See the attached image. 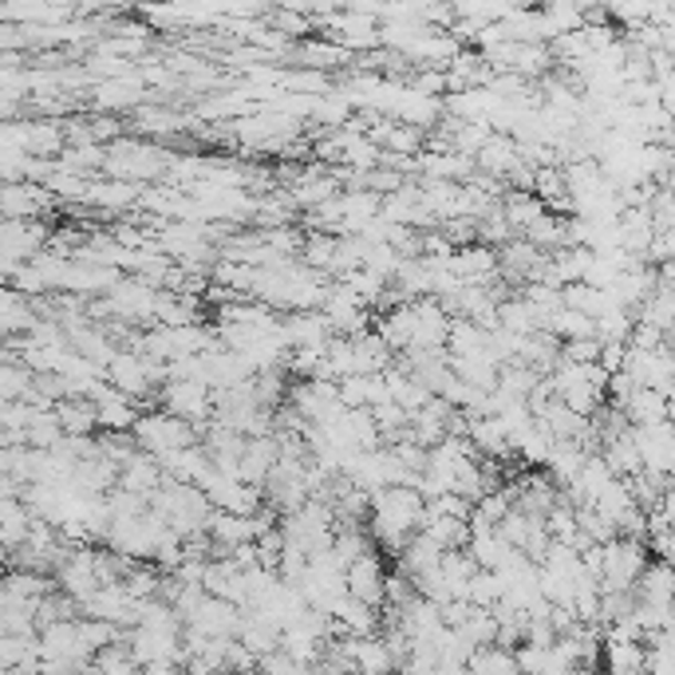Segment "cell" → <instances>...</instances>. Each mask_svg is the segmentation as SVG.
<instances>
[{"label": "cell", "mask_w": 675, "mask_h": 675, "mask_svg": "<svg viewBox=\"0 0 675 675\" xmlns=\"http://www.w3.org/2000/svg\"><path fill=\"white\" fill-rule=\"evenodd\" d=\"M371 533L388 553H403V545L423 530V498L411 487H388L368 498Z\"/></svg>", "instance_id": "obj_1"}, {"label": "cell", "mask_w": 675, "mask_h": 675, "mask_svg": "<svg viewBox=\"0 0 675 675\" xmlns=\"http://www.w3.org/2000/svg\"><path fill=\"white\" fill-rule=\"evenodd\" d=\"M644 569H648V550H644V541L613 538L601 545L596 585H601V593H632Z\"/></svg>", "instance_id": "obj_2"}, {"label": "cell", "mask_w": 675, "mask_h": 675, "mask_svg": "<svg viewBox=\"0 0 675 675\" xmlns=\"http://www.w3.org/2000/svg\"><path fill=\"white\" fill-rule=\"evenodd\" d=\"M171 158L174 154H166L163 146H154V143L115 139L111 151H108V158H103V171H108L115 182H131V186H139V182H151V178H158V174L171 171Z\"/></svg>", "instance_id": "obj_3"}, {"label": "cell", "mask_w": 675, "mask_h": 675, "mask_svg": "<svg viewBox=\"0 0 675 675\" xmlns=\"http://www.w3.org/2000/svg\"><path fill=\"white\" fill-rule=\"evenodd\" d=\"M131 434H135V447L143 450V454H151L154 462H163V459H171V454H178V450L194 447V439H198L194 427L182 423V419H174V415H166V411L139 415Z\"/></svg>", "instance_id": "obj_4"}, {"label": "cell", "mask_w": 675, "mask_h": 675, "mask_svg": "<svg viewBox=\"0 0 675 675\" xmlns=\"http://www.w3.org/2000/svg\"><path fill=\"white\" fill-rule=\"evenodd\" d=\"M163 407L166 415L190 423L198 431V423H206L214 403H209V388L206 383H190V379H166L163 383Z\"/></svg>", "instance_id": "obj_5"}, {"label": "cell", "mask_w": 675, "mask_h": 675, "mask_svg": "<svg viewBox=\"0 0 675 675\" xmlns=\"http://www.w3.org/2000/svg\"><path fill=\"white\" fill-rule=\"evenodd\" d=\"M154 300H158V288L146 285L139 277H119V285L108 293V313H115L119 320H154Z\"/></svg>", "instance_id": "obj_6"}, {"label": "cell", "mask_w": 675, "mask_h": 675, "mask_svg": "<svg viewBox=\"0 0 675 675\" xmlns=\"http://www.w3.org/2000/svg\"><path fill=\"white\" fill-rule=\"evenodd\" d=\"M383 585H388V573H383V561H379L376 553H364V558H356L344 569V589H348V596L371 604V608L383 604Z\"/></svg>", "instance_id": "obj_7"}, {"label": "cell", "mask_w": 675, "mask_h": 675, "mask_svg": "<svg viewBox=\"0 0 675 675\" xmlns=\"http://www.w3.org/2000/svg\"><path fill=\"white\" fill-rule=\"evenodd\" d=\"M55 576H60V589L68 601H88L95 589H100V576H95V553L91 550H72L68 558L55 565Z\"/></svg>", "instance_id": "obj_8"}, {"label": "cell", "mask_w": 675, "mask_h": 675, "mask_svg": "<svg viewBox=\"0 0 675 675\" xmlns=\"http://www.w3.org/2000/svg\"><path fill=\"white\" fill-rule=\"evenodd\" d=\"M52 206V194L37 182H9L0 186V222H28Z\"/></svg>", "instance_id": "obj_9"}, {"label": "cell", "mask_w": 675, "mask_h": 675, "mask_svg": "<svg viewBox=\"0 0 675 675\" xmlns=\"http://www.w3.org/2000/svg\"><path fill=\"white\" fill-rule=\"evenodd\" d=\"M340 648L351 664V675H391L396 672V659H391L388 644L379 636H348Z\"/></svg>", "instance_id": "obj_10"}, {"label": "cell", "mask_w": 675, "mask_h": 675, "mask_svg": "<svg viewBox=\"0 0 675 675\" xmlns=\"http://www.w3.org/2000/svg\"><path fill=\"white\" fill-rule=\"evenodd\" d=\"M88 403L95 407V427H108V434H126L131 427H135V419H139L135 399L119 396V391L108 388V383H100V388H95V396H91Z\"/></svg>", "instance_id": "obj_11"}, {"label": "cell", "mask_w": 675, "mask_h": 675, "mask_svg": "<svg viewBox=\"0 0 675 675\" xmlns=\"http://www.w3.org/2000/svg\"><path fill=\"white\" fill-rule=\"evenodd\" d=\"M108 388H115L119 396L139 399L151 391V379H146V364L139 351H115L108 364Z\"/></svg>", "instance_id": "obj_12"}, {"label": "cell", "mask_w": 675, "mask_h": 675, "mask_svg": "<svg viewBox=\"0 0 675 675\" xmlns=\"http://www.w3.org/2000/svg\"><path fill=\"white\" fill-rule=\"evenodd\" d=\"M462 285H487L490 273H498V253L487 249V245H459V249L450 253V265H447Z\"/></svg>", "instance_id": "obj_13"}, {"label": "cell", "mask_w": 675, "mask_h": 675, "mask_svg": "<svg viewBox=\"0 0 675 675\" xmlns=\"http://www.w3.org/2000/svg\"><path fill=\"white\" fill-rule=\"evenodd\" d=\"M234 640L242 644L245 652H249L253 659H265V656H273V652L280 648V628L273 621H265V616H257V613H242V616H237Z\"/></svg>", "instance_id": "obj_14"}, {"label": "cell", "mask_w": 675, "mask_h": 675, "mask_svg": "<svg viewBox=\"0 0 675 675\" xmlns=\"http://www.w3.org/2000/svg\"><path fill=\"white\" fill-rule=\"evenodd\" d=\"M328 621L336 624V628H344L348 636H376L379 628V608H371V604L356 601V596L344 593L340 601L333 604V616Z\"/></svg>", "instance_id": "obj_15"}, {"label": "cell", "mask_w": 675, "mask_h": 675, "mask_svg": "<svg viewBox=\"0 0 675 675\" xmlns=\"http://www.w3.org/2000/svg\"><path fill=\"white\" fill-rule=\"evenodd\" d=\"M293 209H320L340 194V182L333 174H297L293 190H285Z\"/></svg>", "instance_id": "obj_16"}, {"label": "cell", "mask_w": 675, "mask_h": 675, "mask_svg": "<svg viewBox=\"0 0 675 675\" xmlns=\"http://www.w3.org/2000/svg\"><path fill=\"white\" fill-rule=\"evenodd\" d=\"M474 166H482L490 178H510V174L522 166V151H518V143H513V139L490 135L487 146L474 154Z\"/></svg>", "instance_id": "obj_17"}, {"label": "cell", "mask_w": 675, "mask_h": 675, "mask_svg": "<svg viewBox=\"0 0 675 675\" xmlns=\"http://www.w3.org/2000/svg\"><path fill=\"white\" fill-rule=\"evenodd\" d=\"M158 487H163V470H158V462H154L151 454H143V450H139L131 462L119 467V490H126V494L151 498Z\"/></svg>", "instance_id": "obj_18"}, {"label": "cell", "mask_w": 675, "mask_h": 675, "mask_svg": "<svg viewBox=\"0 0 675 675\" xmlns=\"http://www.w3.org/2000/svg\"><path fill=\"white\" fill-rule=\"evenodd\" d=\"M624 423L628 427H656V423H667V396L652 388H632L628 403L621 407Z\"/></svg>", "instance_id": "obj_19"}, {"label": "cell", "mask_w": 675, "mask_h": 675, "mask_svg": "<svg viewBox=\"0 0 675 675\" xmlns=\"http://www.w3.org/2000/svg\"><path fill=\"white\" fill-rule=\"evenodd\" d=\"M636 601L672 608V569H667V561H648V569L636 581Z\"/></svg>", "instance_id": "obj_20"}, {"label": "cell", "mask_w": 675, "mask_h": 675, "mask_svg": "<svg viewBox=\"0 0 675 675\" xmlns=\"http://www.w3.org/2000/svg\"><path fill=\"white\" fill-rule=\"evenodd\" d=\"M604 672L648 675L644 672V644H636V640H604Z\"/></svg>", "instance_id": "obj_21"}, {"label": "cell", "mask_w": 675, "mask_h": 675, "mask_svg": "<svg viewBox=\"0 0 675 675\" xmlns=\"http://www.w3.org/2000/svg\"><path fill=\"white\" fill-rule=\"evenodd\" d=\"M52 411L63 439H83V434L95 431V407H91L88 399H60Z\"/></svg>", "instance_id": "obj_22"}, {"label": "cell", "mask_w": 675, "mask_h": 675, "mask_svg": "<svg viewBox=\"0 0 675 675\" xmlns=\"http://www.w3.org/2000/svg\"><path fill=\"white\" fill-rule=\"evenodd\" d=\"M139 194H143V186L111 178V182H88L83 202H88V206H100V209H126V206H135Z\"/></svg>", "instance_id": "obj_23"}, {"label": "cell", "mask_w": 675, "mask_h": 675, "mask_svg": "<svg viewBox=\"0 0 675 675\" xmlns=\"http://www.w3.org/2000/svg\"><path fill=\"white\" fill-rule=\"evenodd\" d=\"M585 450L576 447V442H553L550 447V459H545V467H550V474H553V482L558 487H569L576 474H581V467H585Z\"/></svg>", "instance_id": "obj_24"}, {"label": "cell", "mask_w": 675, "mask_h": 675, "mask_svg": "<svg viewBox=\"0 0 675 675\" xmlns=\"http://www.w3.org/2000/svg\"><path fill=\"white\" fill-rule=\"evenodd\" d=\"M498 209H502L505 225H510L513 234H522V229H530V225L538 222L541 214H545V206H541V202L533 198L530 190H513L510 198H505Z\"/></svg>", "instance_id": "obj_25"}, {"label": "cell", "mask_w": 675, "mask_h": 675, "mask_svg": "<svg viewBox=\"0 0 675 675\" xmlns=\"http://www.w3.org/2000/svg\"><path fill=\"white\" fill-rule=\"evenodd\" d=\"M139 95H143V75H123V80H103L100 88H95V103L100 108H131V103H139Z\"/></svg>", "instance_id": "obj_26"}, {"label": "cell", "mask_w": 675, "mask_h": 675, "mask_svg": "<svg viewBox=\"0 0 675 675\" xmlns=\"http://www.w3.org/2000/svg\"><path fill=\"white\" fill-rule=\"evenodd\" d=\"M522 234H525L522 242H530L533 249H565V217L545 209V214H541L530 229H522Z\"/></svg>", "instance_id": "obj_27"}, {"label": "cell", "mask_w": 675, "mask_h": 675, "mask_svg": "<svg viewBox=\"0 0 675 675\" xmlns=\"http://www.w3.org/2000/svg\"><path fill=\"white\" fill-rule=\"evenodd\" d=\"M63 146V126L60 123H24V154L28 158H44Z\"/></svg>", "instance_id": "obj_28"}, {"label": "cell", "mask_w": 675, "mask_h": 675, "mask_svg": "<svg viewBox=\"0 0 675 675\" xmlns=\"http://www.w3.org/2000/svg\"><path fill=\"white\" fill-rule=\"evenodd\" d=\"M470 675H522L518 672V664H513V652H502V648H478L474 656H470L467 664Z\"/></svg>", "instance_id": "obj_29"}, {"label": "cell", "mask_w": 675, "mask_h": 675, "mask_svg": "<svg viewBox=\"0 0 675 675\" xmlns=\"http://www.w3.org/2000/svg\"><path fill=\"white\" fill-rule=\"evenodd\" d=\"M257 675H313V667L288 659L285 652H273V656L257 659Z\"/></svg>", "instance_id": "obj_30"}, {"label": "cell", "mask_w": 675, "mask_h": 675, "mask_svg": "<svg viewBox=\"0 0 675 675\" xmlns=\"http://www.w3.org/2000/svg\"><path fill=\"white\" fill-rule=\"evenodd\" d=\"M300 55H305L308 68H336L340 60H348V52L336 44H305L300 48Z\"/></svg>", "instance_id": "obj_31"}, {"label": "cell", "mask_w": 675, "mask_h": 675, "mask_svg": "<svg viewBox=\"0 0 675 675\" xmlns=\"http://www.w3.org/2000/svg\"><path fill=\"white\" fill-rule=\"evenodd\" d=\"M553 675H593L589 667H565V672H553Z\"/></svg>", "instance_id": "obj_32"}, {"label": "cell", "mask_w": 675, "mask_h": 675, "mask_svg": "<svg viewBox=\"0 0 675 675\" xmlns=\"http://www.w3.org/2000/svg\"><path fill=\"white\" fill-rule=\"evenodd\" d=\"M253 675H257V672H253Z\"/></svg>", "instance_id": "obj_33"}]
</instances>
